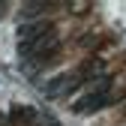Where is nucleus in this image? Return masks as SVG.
<instances>
[{
	"instance_id": "1",
	"label": "nucleus",
	"mask_w": 126,
	"mask_h": 126,
	"mask_svg": "<svg viewBox=\"0 0 126 126\" xmlns=\"http://www.w3.org/2000/svg\"><path fill=\"white\" fill-rule=\"evenodd\" d=\"M108 102H111V81L99 78V84H96V87H90L84 96H78V99H75L72 111H75V114H96V111H102Z\"/></svg>"
},
{
	"instance_id": "2",
	"label": "nucleus",
	"mask_w": 126,
	"mask_h": 126,
	"mask_svg": "<svg viewBox=\"0 0 126 126\" xmlns=\"http://www.w3.org/2000/svg\"><path fill=\"white\" fill-rule=\"evenodd\" d=\"M51 30H54L51 21H45V18H39V21H24V24L18 27V45H33L36 39L48 36Z\"/></svg>"
},
{
	"instance_id": "3",
	"label": "nucleus",
	"mask_w": 126,
	"mask_h": 126,
	"mask_svg": "<svg viewBox=\"0 0 126 126\" xmlns=\"http://www.w3.org/2000/svg\"><path fill=\"white\" fill-rule=\"evenodd\" d=\"M78 78H81L78 72H69V75H57V78H51V84L45 87V90H48V96H54V99H57V96H66L69 90H75L78 84H81Z\"/></svg>"
},
{
	"instance_id": "4",
	"label": "nucleus",
	"mask_w": 126,
	"mask_h": 126,
	"mask_svg": "<svg viewBox=\"0 0 126 126\" xmlns=\"http://www.w3.org/2000/svg\"><path fill=\"white\" fill-rule=\"evenodd\" d=\"M9 117H12L15 123H36V120H39V114H36V108H27V105H15Z\"/></svg>"
}]
</instances>
